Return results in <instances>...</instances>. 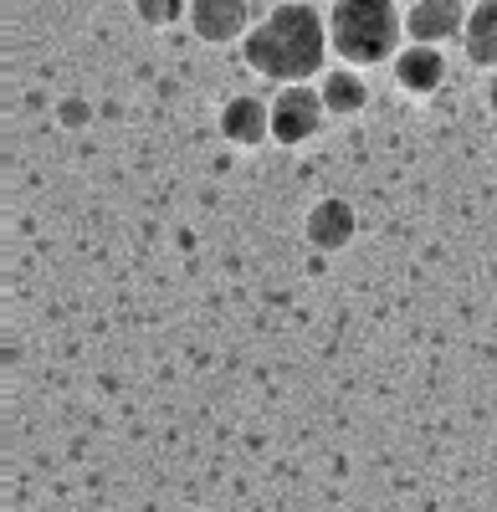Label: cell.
<instances>
[{
    "instance_id": "cell-9",
    "label": "cell",
    "mask_w": 497,
    "mask_h": 512,
    "mask_svg": "<svg viewBox=\"0 0 497 512\" xmlns=\"http://www.w3.org/2000/svg\"><path fill=\"white\" fill-rule=\"evenodd\" d=\"M318 93H323V108L334 118H354L369 103V82H364L359 67H328L318 77Z\"/></svg>"
},
{
    "instance_id": "cell-4",
    "label": "cell",
    "mask_w": 497,
    "mask_h": 512,
    "mask_svg": "<svg viewBox=\"0 0 497 512\" xmlns=\"http://www.w3.org/2000/svg\"><path fill=\"white\" fill-rule=\"evenodd\" d=\"M467 31V6L462 0H410L405 11V41H426V47H446Z\"/></svg>"
},
{
    "instance_id": "cell-1",
    "label": "cell",
    "mask_w": 497,
    "mask_h": 512,
    "mask_svg": "<svg viewBox=\"0 0 497 512\" xmlns=\"http://www.w3.org/2000/svg\"><path fill=\"white\" fill-rule=\"evenodd\" d=\"M328 52H334L328 16L313 11L308 0H282V6H272L241 41V62L257 77H272L277 88H293V82L318 77Z\"/></svg>"
},
{
    "instance_id": "cell-11",
    "label": "cell",
    "mask_w": 497,
    "mask_h": 512,
    "mask_svg": "<svg viewBox=\"0 0 497 512\" xmlns=\"http://www.w3.org/2000/svg\"><path fill=\"white\" fill-rule=\"evenodd\" d=\"M134 6H139V21L149 26H175L180 11H190V0H134Z\"/></svg>"
},
{
    "instance_id": "cell-7",
    "label": "cell",
    "mask_w": 497,
    "mask_h": 512,
    "mask_svg": "<svg viewBox=\"0 0 497 512\" xmlns=\"http://www.w3.org/2000/svg\"><path fill=\"white\" fill-rule=\"evenodd\" d=\"M221 134L231 139V144H241V149H257V144H267L272 139V103H262V98H231L226 108H221Z\"/></svg>"
},
{
    "instance_id": "cell-10",
    "label": "cell",
    "mask_w": 497,
    "mask_h": 512,
    "mask_svg": "<svg viewBox=\"0 0 497 512\" xmlns=\"http://www.w3.org/2000/svg\"><path fill=\"white\" fill-rule=\"evenodd\" d=\"M462 47L472 67L497 72V0H477L467 11V31H462Z\"/></svg>"
},
{
    "instance_id": "cell-2",
    "label": "cell",
    "mask_w": 497,
    "mask_h": 512,
    "mask_svg": "<svg viewBox=\"0 0 497 512\" xmlns=\"http://www.w3.org/2000/svg\"><path fill=\"white\" fill-rule=\"evenodd\" d=\"M328 41L344 67L395 62V52L405 47V11H395V0H334Z\"/></svg>"
},
{
    "instance_id": "cell-5",
    "label": "cell",
    "mask_w": 497,
    "mask_h": 512,
    "mask_svg": "<svg viewBox=\"0 0 497 512\" xmlns=\"http://www.w3.org/2000/svg\"><path fill=\"white\" fill-rule=\"evenodd\" d=\"M185 21H190V31H195L200 41L226 47V41H236V36L252 31V6H246V0H190Z\"/></svg>"
},
{
    "instance_id": "cell-12",
    "label": "cell",
    "mask_w": 497,
    "mask_h": 512,
    "mask_svg": "<svg viewBox=\"0 0 497 512\" xmlns=\"http://www.w3.org/2000/svg\"><path fill=\"white\" fill-rule=\"evenodd\" d=\"M487 108H492V118H497V72H492V82H487Z\"/></svg>"
},
{
    "instance_id": "cell-8",
    "label": "cell",
    "mask_w": 497,
    "mask_h": 512,
    "mask_svg": "<svg viewBox=\"0 0 497 512\" xmlns=\"http://www.w3.org/2000/svg\"><path fill=\"white\" fill-rule=\"evenodd\" d=\"M303 231H308V241H313L318 251H339V246H349V241H354V205L339 200V195L318 200V205L308 210Z\"/></svg>"
},
{
    "instance_id": "cell-3",
    "label": "cell",
    "mask_w": 497,
    "mask_h": 512,
    "mask_svg": "<svg viewBox=\"0 0 497 512\" xmlns=\"http://www.w3.org/2000/svg\"><path fill=\"white\" fill-rule=\"evenodd\" d=\"M328 108H323V93L313 82H293V88H277L272 98V139L277 144H303L323 128Z\"/></svg>"
},
{
    "instance_id": "cell-6",
    "label": "cell",
    "mask_w": 497,
    "mask_h": 512,
    "mask_svg": "<svg viewBox=\"0 0 497 512\" xmlns=\"http://www.w3.org/2000/svg\"><path fill=\"white\" fill-rule=\"evenodd\" d=\"M390 67H395V82H400V88L416 93V98L436 93L441 82H446V57H441V47H426V41H405Z\"/></svg>"
}]
</instances>
